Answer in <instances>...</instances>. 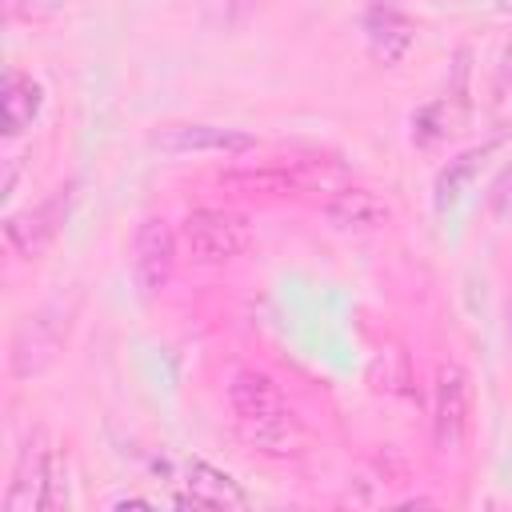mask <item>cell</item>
<instances>
[{
    "instance_id": "cell-2",
    "label": "cell",
    "mask_w": 512,
    "mask_h": 512,
    "mask_svg": "<svg viewBox=\"0 0 512 512\" xmlns=\"http://www.w3.org/2000/svg\"><path fill=\"white\" fill-rule=\"evenodd\" d=\"M468 428H472V380L460 364H440L432 388V440L440 452H460Z\"/></svg>"
},
{
    "instance_id": "cell-19",
    "label": "cell",
    "mask_w": 512,
    "mask_h": 512,
    "mask_svg": "<svg viewBox=\"0 0 512 512\" xmlns=\"http://www.w3.org/2000/svg\"><path fill=\"white\" fill-rule=\"evenodd\" d=\"M112 508H152V504L140 496H120V500H112Z\"/></svg>"
},
{
    "instance_id": "cell-9",
    "label": "cell",
    "mask_w": 512,
    "mask_h": 512,
    "mask_svg": "<svg viewBox=\"0 0 512 512\" xmlns=\"http://www.w3.org/2000/svg\"><path fill=\"white\" fill-rule=\"evenodd\" d=\"M60 340H64L60 320H52L48 312L28 316L20 324V332H16V340H12V376H36V372H44L52 364Z\"/></svg>"
},
{
    "instance_id": "cell-7",
    "label": "cell",
    "mask_w": 512,
    "mask_h": 512,
    "mask_svg": "<svg viewBox=\"0 0 512 512\" xmlns=\"http://www.w3.org/2000/svg\"><path fill=\"white\" fill-rule=\"evenodd\" d=\"M324 216H328V224L340 228V232H380V228L392 220V204H388L376 188L348 184V188H340V192L328 196Z\"/></svg>"
},
{
    "instance_id": "cell-1",
    "label": "cell",
    "mask_w": 512,
    "mask_h": 512,
    "mask_svg": "<svg viewBox=\"0 0 512 512\" xmlns=\"http://www.w3.org/2000/svg\"><path fill=\"white\" fill-rule=\"evenodd\" d=\"M180 244L196 264H228L248 252L252 224L240 212L224 208H196L180 224Z\"/></svg>"
},
{
    "instance_id": "cell-17",
    "label": "cell",
    "mask_w": 512,
    "mask_h": 512,
    "mask_svg": "<svg viewBox=\"0 0 512 512\" xmlns=\"http://www.w3.org/2000/svg\"><path fill=\"white\" fill-rule=\"evenodd\" d=\"M256 0H200V8H204V16H212V20H220V24H228V20H236L240 12H248Z\"/></svg>"
},
{
    "instance_id": "cell-20",
    "label": "cell",
    "mask_w": 512,
    "mask_h": 512,
    "mask_svg": "<svg viewBox=\"0 0 512 512\" xmlns=\"http://www.w3.org/2000/svg\"><path fill=\"white\" fill-rule=\"evenodd\" d=\"M496 4H500V8H504V12H512V0H496Z\"/></svg>"
},
{
    "instance_id": "cell-8",
    "label": "cell",
    "mask_w": 512,
    "mask_h": 512,
    "mask_svg": "<svg viewBox=\"0 0 512 512\" xmlns=\"http://www.w3.org/2000/svg\"><path fill=\"white\" fill-rule=\"evenodd\" d=\"M180 504L232 512V508H248V492L224 468H216L208 460H188L184 464V496H180Z\"/></svg>"
},
{
    "instance_id": "cell-18",
    "label": "cell",
    "mask_w": 512,
    "mask_h": 512,
    "mask_svg": "<svg viewBox=\"0 0 512 512\" xmlns=\"http://www.w3.org/2000/svg\"><path fill=\"white\" fill-rule=\"evenodd\" d=\"M492 204H496V212H500L504 220H512V176L500 180V188L492 192Z\"/></svg>"
},
{
    "instance_id": "cell-3",
    "label": "cell",
    "mask_w": 512,
    "mask_h": 512,
    "mask_svg": "<svg viewBox=\"0 0 512 512\" xmlns=\"http://www.w3.org/2000/svg\"><path fill=\"white\" fill-rule=\"evenodd\" d=\"M52 452H56V444L48 440L44 428H36L20 444L16 464H12V480H8V492H4V512H44Z\"/></svg>"
},
{
    "instance_id": "cell-16",
    "label": "cell",
    "mask_w": 512,
    "mask_h": 512,
    "mask_svg": "<svg viewBox=\"0 0 512 512\" xmlns=\"http://www.w3.org/2000/svg\"><path fill=\"white\" fill-rule=\"evenodd\" d=\"M72 496H68V456L56 444L52 452V468H48V496H44V512H68Z\"/></svg>"
},
{
    "instance_id": "cell-13",
    "label": "cell",
    "mask_w": 512,
    "mask_h": 512,
    "mask_svg": "<svg viewBox=\"0 0 512 512\" xmlns=\"http://www.w3.org/2000/svg\"><path fill=\"white\" fill-rule=\"evenodd\" d=\"M44 108V88L24 76V72H8L4 76V132L8 136H20L24 128H32V120L40 116Z\"/></svg>"
},
{
    "instance_id": "cell-6",
    "label": "cell",
    "mask_w": 512,
    "mask_h": 512,
    "mask_svg": "<svg viewBox=\"0 0 512 512\" xmlns=\"http://www.w3.org/2000/svg\"><path fill=\"white\" fill-rule=\"evenodd\" d=\"M152 144L160 152H216V156H236V152H248L256 148V136L252 132H240V128H224V124H164L152 132Z\"/></svg>"
},
{
    "instance_id": "cell-12",
    "label": "cell",
    "mask_w": 512,
    "mask_h": 512,
    "mask_svg": "<svg viewBox=\"0 0 512 512\" xmlns=\"http://www.w3.org/2000/svg\"><path fill=\"white\" fill-rule=\"evenodd\" d=\"M412 32H416L412 20L400 16L396 8H372V12L364 16L368 48H372V56L384 60V64H396V60L412 48Z\"/></svg>"
},
{
    "instance_id": "cell-15",
    "label": "cell",
    "mask_w": 512,
    "mask_h": 512,
    "mask_svg": "<svg viewBox=\"0 0 512 512\" xmlns=\"http://www.w3.org/2000/svg\"><path fill=\"white\" fill-rule=\"evenodd\" d=\"M224 184L244 188V192H272V196H284L296 188V180L288 172H232V176H224Z\"/></svg>"
},
{
    "instance_id": "cell-11",
    "label": "cell",
    "mask_w": 512,
    "mask_h": 512,
    "mask_svg": "<svg viewBox=\"0 0 512 512\" xmlns=\"http://www.w3.org/2000/svg\"><path fill=\"white\" fill-rule=\"evenodd\" d=\"M236 432L248 448H256L260 456H272V460L296 456L300 444H304V424L292 408H284L276 416H264V420H252V424H236Z\"/></svg>"
},
{
    "instance_id": "cell-14",
    "label": "cell",
    "mask_w": 512,
    "mask_h": 512,
    "mask_svg": "<svg viewBox=\"0 0 512 512\" xmlns=\"http://www.w3.org/2000/svg\"><path fill=\"white\" fill-rule=\"evenodd\" d=\"M480 160H484V152H480V148H472V152H464V156L448 160V168L436 176V204H440V208H448V204H456V200H460V192L472 184V176H476Z\"/></svg>"
},
{
    "instance_id": "cell-10",
    "label": "cell",
    "mask_w": 512,
    "mask_h": 512,
    "mask_svg": "<svg viewBox=\"0 0 512 512\" xmlns=\"http://www.w3.org/2000/svg\"><path fill=\"white\" fill-rule=\"evenodd\" d=\"M228 408H232V420H236V424H252V420H264V416L284 412L288 400H284V392L276 388L272 376L244 368V372H236L232 384H228Z\"/></svg>"
},
{
    "instance_id": "cell-5",
    "label": "cell",
    "mask_w": 512,
    "mask_h": 512,
    "mask_svg": "<svg viewBox=\"0 0 512 512\" xmlns=\"http://www.w3.org/2000/svg\"><path fill=\"white\" fill-rule=\"evenodd\" d=\"M176 244H180V236L172 232V224L164 216H148V220L136 224V232H132V272H136L140 288L160 292L172 280Z\"/></svg>"
},
{
    "instance_id": "cell-4",
    "label": "cell",
    "mask_w": 512,
    "mask_h": 512,
    "mask_svg": "<svg viewBox=\"0 0 512 512\" xmlns=\"http://www.w3.org/2000/svg\"><path fill=\"white\" fill-rule=\"evenodd\" d=\"M68 204H72V184L68 188H56L48 200H40L36 208H24V212H12L4 220V240L16 256H36L52 244V236L60 232L64 216H68Z\"/></svg>"
}]
</instances>
